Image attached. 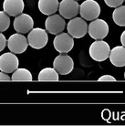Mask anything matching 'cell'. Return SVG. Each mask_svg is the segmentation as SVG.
<instances>
[{
	"mask_svg": "<svg viewBox=\"0 0 125 126\" xmlns=\"http://www.w3.org/2000/svg\"><path fill=\"white\" fill-rule=\"evenodd\" d=\"M89 53L93 60L98 62H102L109 58L110 53V47L106 41L99 39V40L94 41L90 46Z\"/></svg>",
	"mask_w": 125,
	"mask_h": 126,
	"instance_id": "1",
	"label": "cell"
},
{
	"mask_svg": "<svg viewBox=\"0 0 125 126\" xmlns=\"http://www.w3.org/2000/svg\"><path fill=\"white\" fill-rule=\"evenodd\" d=\"M109 25L103 19L96 18L88 25V33L95 40L105 38L109 34Z\"/></svg>",
	"mask_w": 125,
	"mask_h": 126,
	"instance_id": "2",
	"label": "cell"
},
{
	"mask_svg": "<svg viewBox=\"0 0 125 126\" xmlns=\"http://www.w3.org/2000/svg\"><path fill=\"white\" fill-rule=\"evenodd\" d=\"M28 45L35 49H40L43 48L47 44L48 37H47V31L40 28L32 29L28 36Z\"/></svg>",
	"mask_w": 125,
	"mask_h": 126,
	"instance_id": "3",
	"label": "cell"
},
{
	"mask_svg": "<svg viewBox=\"0 0 125 126\" xmlns=\"http://www.w3.org/2000/svg\"><path fill=\"white\" fill-rule=\"evenodd\" d=\"M79 14L87 21L98 18L100 14V6L95 0H86L79 6Z\"/></svg>",
	"mask_w": 125,
	"mask_h": 126,
	"instance_id": "4",
	"label": "cell"
},
{
	"mask_svg": "<svg viewBox=\"0 0 125 126\" xmlns=\"http://www.w3.org/2000/svg\"><path fill=\"white\" fill-rule=\"evenodd\" d=\"M68 33L75 38H83L88 32V24L84 18L75 16L67 24Z\"/></svg>",
	"mask_w": 125,
	"mask_h": 126,
	"instance_id": "5",
	"label": "cell"
},
{
	"mask_svg": "<svg viewBox=\"0 0 125 126\" xmlns=\"http://www.w3.org/2000/svg\"><path fill=\"white\" fill-rule=\"evenodd\" d=\"M53 68L60 75H68L74 69V61L70 56L66 53H60L54 60Z\"/></svg>",
	"mask_w": 125,
	"mask_h": 126,
	"instance_id": "6",
	"label": "cell"
},
{
	"mask_svg": "<svg viewBox=\"0 0 125 126\" xmlns=\"http://www.w3.org/2000/svg\"><path fill=\"white\" fill-rule=\"evenodd\" d=\"M6 43L9 50L15 54L24 53L28 47V38L21 33L11 35L6 41Z\"/></svg>",
	"mask_w": 125,
	"mask_h": 126,
	"instance_id": "7",
	"label": "cell"
},
{
	"mask_svg": "<svg viewBox=\"0 0 125 126\" xmlns=\"http://www.w3.org/2000/svg\"><path fill=\"white\" fill-rule=\"evenodd\" d=\"M54 47L60 53H68L74 47L73 37L69 33H60L53 40Z\"/></svg>",
	"mask_w": 125,
	"mask_h": 126,
	"instance_id": "8",
	"label": "cell"
},
{
	"mask_svg": "<svg viewBox=\"0 0 125 126\" xmlns=\"http://www.w3.org/2000/svg\"><path fill=\"white\" fill-rule=\"evenodd\" d=\"M66 24L67 23L65 22V18L60 15H57V14L50 15L49 16H47V18L45 21L46 30L53 35L61 33L65 29Z\"/></svg>",
	"mask_w": 125,
	"mask_h": 126,
	"instance_id": "9",
	"label": "cell"
},
{
	"mask_svg": "<svg viewBox=\"0 0 125 126\" xmlns=\"http://www.w3.org/2000/svg\"><path fill=\"white\" fill-rule=\"evenodd\" d=\"M59 12L65 19L73 18L79 13V5L77 0H62L59 5Z\"/></svg>",
	"mask_w": 125,
	"mask_h": 126,
	"instance_id": "10",
	"label": "cell"
},
{
	"mask_svg": "<svg viewBox=\"0 0 125 126\" xmlns=\"http://www.w3.org/2000/svg\"><path fill=\"white\" fill-rule=\"evenodd\" d=\"M18 59L13 52H6L0 56V70L3 72H14L18 68Z\"/></svg>",
	"mask_w": 125,
	"mask_h": 126,
	"instance_id": "11",
	"label": "cell"
},
{
	"mask_svg": "<svg viewBox=\"0 0 125 126\" xmlns=\"http://www.w3.org/2000/svg\"><path fill=\"white\" fill-rule=\"evenodd\" d=\"M14 29L17 33H28L34 26V20L28 14H19L14 19Z\"/></svg>",
	"mask_w": 125,
	"mask_h": 126,
	"instance_id": "12",
	"label": "cell"
},
{
	"mask_svg": "<svg viewBox=\"0 0 125 126\" xmlns=\"http://www.w3.org/2000/svg\"><path fill=\"white\" fill-rule=\"evenodd\" d=\"M25 4L23 0H4V11L11 16H16L21 14L24 10Z\"/></svg>",
	"mask_w": 125,
	"mask_h": 126,
	"instance_id": "13",
	"label": "cell"
},
{
	"mask_svg": "<svg viewBox=\"0 0 125 126\" xmlns=\"http://www.w3.org/2000/svg\"><path fill=\"white\" fill-rule=\"evenodd\" d=\"M109 60L112 65L115 67L125 66V47L123 46H116L110 49Z\"/></svg>",
	"mask_w": 125,
	"mask_h": 126,
	"instance_id": "14",
	"label": "cell"
},
{
	"mask_svg": "<svg viewBox=\"0 0 125 126\" xmlns=\"http://www.w3.org/2000/svg\"><path fill=\"white\" fill-rule=\"evenodd\" d=\"M60 1L59 0H38V9L43 15L50 16L58 11Z\"/></svg>",
	"mask_w": 125,
	"mask_h": 126,
	"instance_id": "15",
	"label": "cell"
},
{
	"mask_svg": "<svg viewBox=\"0 0 125 126\" xmlns=\"http://www.w3.org/2000/svg\"><path fill=\"white\" fill-rule=\"evenodd\" d=\"M40 81H57L59 80V73L54 68H45L41 69L38 77Z\"/></svg>",
	"mask_w": 125,
	"mask_h": 126,
	"instance_id": "16",
	"label": "cell"
},
{
	"mask_svg": "<svg viewBox=\"0 0 125 126\" xmlns=\"http://www.w3.org/2000/svg\"><path fill=\"white\" fill-rule=\"evenodd\" d=\"M11 79L15 81H31L33 79V77L28 69L25 68H17L13 72Z\"/></svg>",
	"mask_w": 125,
	"mask_h": 126,
	"instance_id": "17",
	"label": "cell"
},
{
	"mask_svg": "<svg viewBox=\"0 0 125 126\" xmlns=\"http://www.w3.org/2000/svg\"><path fill=\"white\" fill-rule=\"evenodd\" d=\"M112 19L116 25L125 27V6L115 7L112 13Z\"/></svg>",
	"mask_w": 125,
	"mask_h": 126,
	"instance_id": "18",
	"label": "cell"
},
{
	"mask_svg": "<svg viewBox=\"0 0 125 126\" xmlns=\"http://www.w3.org/2000/svg\"><path fill=\"white\" fill-rule=\"evenodd\" d=\"M10 26V17L5 11H0V32L6 31Z\"/></svg>",
	"mask_w": 125,
	"mask_h": 126,
	"instance_id": "19",
	"label": "cell"
},
{
	"mask_svg": "<svg viewBox=\"0 0 125 126\" xmlns=\"http://www.w3.org/2000/svg\"><path fill=\"white\" fill-rule=\"evenodd\" d=\"M123 1L124 0H104V2L107 6H109V7H113V8L122 6Z\"/></svg>",
	"mask_w": 125,
	"mask_h": 126,
	"instance_id": "20",
	"label": "cell"
},
{
	"mask_svg": "<svg viewBox=\"0 0 125 126\" xmlns=\"http://www.w3.org/2000/svg\"><path fill=\"white\" fill-rule=\"evenodd\" d=\"M6 46V38L2 32H0V52L3 50Z\"/></svg>",
	"mask_w": 125,
	"mask_h": 126,
	"instance_id": "21",
	"label": "cell"
},
{
	"mask_svg": "<svg viewBox=\"0 0 125 126\" xmlns=\"http://www.w3.org/2000/svg\"><path fill=\"white\" fill-rule=\"evenodd\" d=\"M99 80L100 81H114L116 80V79L111 75H103L99 79Z\"/></svg>",
	"mask_w": 125,
	"mask_h": 126,
	"instance_id": "22",
	"label": "cell"
},
{
	"mask_svg": "<svg viewBox=\"0 0 125 126\" xmlns=\"http://www.w3.org/2000/svg\"><path fill=\"white\" fill-rule=\"evenodd\" d=\"M10 79H11V78L7 75V73L3 72V71L0 72V81H7Z\"/></svg>",
	"mask_w": 125,
	"mask_h": 126,
	"instance_id": "23",
	"label": "cell"
},
{
	"mask_svg": "<svg viewBox=\"0 0 125 126\" xmlns=\"http://www.w3.org/2000/svg\"><path fill=\"white\" fill-rule=\"evenodd\" d=\"M121 43L123 47H125V30L121 35Z\"/></svg>",
	"mask_w": 125,
	"mask_h": 126,
	"instance_id": "24",
	"label": "cell"
},
{
	"mask_svg": "<svg viewBox=\"0 0 125 126\" xmlns=\"http://www.w3.org/2000/svg\"><path fill=\"white\" fill-rule=\"evenodd\" d=\"M124 79H125V72H124Z\"/></svg>",
	"mask_w": 125,
	"mask_h": 126,
	"instance_id": "25",
	"label": "cell"
},
{
	"mask_svg": "<svg viewBox=\"0 0 125 126\" xmlns=\"http://www.w3.org/2000/svg\"><path fill=\"white\" fill-rule=\"evenodd\" d=\"M124 1H125V0H124Z\"/></svg>",
	"mask_w": 125,
	"mask_h": 126,
	"instance_id": "26",
	"label": "cell"
}]
</instances>
